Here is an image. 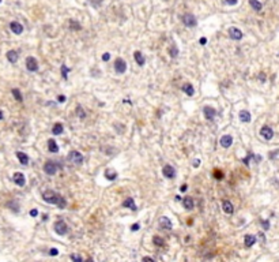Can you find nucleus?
I'll return each mask as SVG.
<instances>
[{
    "instance_id": "4be33fe9",
    "label": "nucleus",
    "mask_w": 279,
    "mask_h": 262,
    "mask_svg": "<svg viewBox=\"0 0 279 262\" xmlns=\"http://www.w3.org/2000/svg\"><path fill=\"white\" fill-rule=\"evenodd\" d=\"M123 206L124 208H128V209L131 210H136V205H135V201H134V198L128 197L125 201L123 202Z\"/></svg>"
},
{
    "instance_id": "9d476101",
    "label": "nucleus",
    "mask_w": 279,
    "mask_h": 262,
    "mask_svg": "<svg viewBox=\"0 0 279 262\" xmlns=\"http://www.w3.org/2000/svg\"><path fill=\"white\" fill-rule=\"evenodd\" d=\"M12 179H14V183H15V184L19 186V187H23L25 183H26L25 175L22 174V172H15L14 176H12Z\"/></svg>"
},
{
    "instance_id": "5701e85b",
    "label": "nucleus",
    "mask_w": 279,
    "mask_h": 262,
    "mask_svg": "<svg viewBox=\"0 0 279 262\" xmlns=\"http://www.w3.org/2000/svg\"><path fill=\"white\" fill-rule=\"evenodd\" d=\"M134 57H135V62L138 63V66H144L146 59H144V56H143V53H142V52L136 51V52L134 53Z\"/></svg>"
},
{
    "instance_id": "603ef678",
    "label": "nucleus",
    "mask_w": 279,
    "mask_h": 262,
    "mask_svg": "<svg viewBox=\"0 0 279 262\" xmlns=\"http://www.w3.org/2000/svg\"><path fill=\"white\" fill-rule=\"evenodd\" d=\"M86 262H94V261H93V258H87V261Z\"/></svg>"
},
{
    "instance_id": "39448f33",
    "label": "nucleus",
    "mask_w": 279,
    "mask_h": 262,
    "mask_svg": "<svg viewBox=\"0 0 279 262\" xmlns=\"http://www.w3.org/2000/svg\"><path fill=\"white\" fill-rule=\"evenodd\" d=\"M44 171L46 175L53 176V175H56V172H57V164L53 161H46L44 164Z\"/></svg>"
},
{
    "instance_id": "cd10ccee",
    "label": "nucleus",
    "mask_w": 279,
    "mask_h": 262,
    "mask_svg": "<svg viewBox=\"0 0 279 262\" xmlns=\"http://www.w3.org/2000/svg\"><path fill=\"white\" fill-rule=\"evenodd\" d=\"M249 4H250V7H252L255 11H260L262 10V3L259 2V0H249Z\"/></svg>"
},
{
    "instance_id": "9b49d317",
    "label": "nucleus",
    "mask_w": 279,
    "mask_h": 262,
    "mask_svg": "<svg viewBox=\"0 0 279 262\" xmlns=\"http://www.w3.org/2000/svg\"><path fill=\"white\" fill-rule=\"evenodd\" d=\"M229 37L232 40H241L242 39V32H241L240 29H237V27H230L229 29Z\"/></svg>"
},
{
    "instance_id": "4468645a",
    "label": "nucleus",
    "mask_w": 279,
    "mask_h": 262,
    "mask_svg": "<svg viewBox=\"0 0 279 262\" xmlns=\"http://www.w3.org/2000/svg\"><path fill=\"white\" fill-rule=\"evenodd\" d=\"M10 29H11L12 33H15V34H22V32H23V26H22L19 22H11V23H10Z\"/></svg>"
},
{
    "instance_id": "3c124183",
    "label": "nucleus",
    "mask_w": 279,
    "mask_h": 262,
    "mask_svg": "<svg viewBox=\"0 0 279 262\" xmlns=\"http://www.w3.org/2000/svg\"><path fill=\"white\" fill-rule=\"evenodd\" d=\"M2 119H3V112L0 111V120H2Z\"/></svg>"
},
{
    "instance_id": "a211bd4d",
    "label": "nucleus",
    "mask_w": 279,
    "mask_h": 262,
    "mask_svg": "<svg viewBox=\"0 0 279 262\" xmlns=\"http://www.w3.org/2000/svg\"><path fill=\"white\" fill-rule=\"evenodd\" d=\"M159 225H161V228H164V230H166V231L172 230V221L169 220L167 217H161V220H159Z\"/></svg>"
},
{
    "instance_id": "dca6fc26",
    "label": "nucleus",
    "mask_w": 279,
    "mask_h": 262,
    "mask_svg": "<svg viewBox=\"0 0 279 262\" xmlns=\"http://www.w3.org/2000/svg\"><path fill=\"white\" fill-rule=\"evenodd\" d=\"M105 177L108 180H110V182H113V180L117 179V172L115 169H112V168H108V169H105Z\"/></svg>"
},
{
    "instance_id": "4c0bfd02",
    "label": "nucleus",
    "mask_w": 279,
    "mask_h": 262,
    "mask_svg": "<svg viewBox=\"0 0 279 262\" xmlns=\"http://www.w3.org/2000/svg\"><path fill=\"white\" fill-rule=\"evenodd\" d=\"M49 254L50 255H57V254H59V250H57V248H50Z\"/></svg>"
},
{
    "instance_id": "37998d69",
    "label": "nucleus",
    "mask_w": 279,
    "mask_h": 262,
    "mask_svg": "<svg viewBox=\"0 0 279 262\" xmlns=\"http://www.w3.org/2000/svg\"><path fill=\"white\" fill-rule=\"evenodd\" d=\"M192 165H194L195 168H197V167H199V165H200V160H199V159L194 160V161H192Z\"/></svg>"
},
{
    "instance_id": "423d86ee",
    "label": "nucleus",
    "mask_w": 279,
    "mask_h": 262,
    "mask_svg": "<svg viewBox=\"0 0 279 262\" xmlns=\"http://www.w3.org/2000/svg\"><path fill=\"white\" fill-rule=\"evenodd\" d=\"M115 71L117 74H124L127 71V63L124 59H121V57H117L115 62Z\"/></svg>"
},
{
    "instance_id": "6e6552de",
    "label": "nucleus",
    "mask_w": 279,
    "mask_h": 262,
    "mask_svg": "<svg viewBox=\"0 0 279 262\" xmlns=\"http://www.w3.org/2000/svg\"><path fill=\"white\" fill-rule=\"evenodd\" d=\"M260 135H262L266 141H270V139H272V137H274V131H272V128H271V127L263 126L262 130H260Z\"/></svg>"
},
{
    "instance_id": "aec40b11",
    "label": "nucleus",
    "mask_w": 279,
    "mask_h": 262,
    "mask_svg": "<svg viewBox=\"0 0 279 262\" xmlns=\"http://www.w3.org/2000/svg\"><path fill=\"white\" fill-rule=\"evenodd\" d=\"M18 57H19V55H18L16 51L11 49V51H8V52H7V59H8L10 63H16L18 62Z\"/></svg>"
},
{
    "instance_id": "393cba45",
    "label": "nucleus",
    "mask_w": 279,
    "mask_h": 262,
    "mask_svg": "<svg viewBox=\"0 0 279 262\" xmlns=\"http://www.w3.org/2000/svg\"><path fill=\"white\" fill-rule=\"evenodd\" d=\"M240 120L244 123H249L250 122V113L248 111H241L240 112Z\"/></svg>"
},
{
    "instance_id": "de8ad7c7",
    "label": "nucleus",
    "mask_w": 279,
    "mask_h": 262,
    "mask_svg": "<svg viewBox=\"0 0 279 262\" xmlns=\"http://www.w3.org/2000/svg\"><path fill=\"white\" fill-rule=\"evenodd\" d=\"M199 42H200V44H202V45H204V44H206V42H207V39H206V37H202V39L199 40Z\"/></svg>"
},
{
    "instance_id": "e433bc0d",
    "label": "nucleus",
    "mask_w": 279,
    "mask_h": 262,
    "mask_svg": "<svg viewBox=\"0 0 279 262\" xmlns=\"http://www.w3.org/2000/svg\"><path fill=\"white\" fill-rule=\"evenodd\" d=\"M109 59H110V53H108V52L104 53V55H102V60H104V62H108Z\"/></svg>"
},
{
    "instance_id": "f8f14e48",
    "label": "nucleus",
    "mask_w": 279,
    "mask_h": 262,
    "mask_svg": "<svg viewBox=\"0 0 279 262\" xmlns=\"http://www.w3.org/2000/svg\"><path fill=\"white\" fill-rule=\"evenodd\" d=\"M203 113H204V118L207 119V120H212V119L215 118V109L212 108V106H204L203 108Z\"/></svg>"
},
{
    "instance_id": "f03ea898",
    "label": "nucleus",
    "mask_w": 279,
    "mask_h": 262,
    "mask_svg": "<svg viewBox=\"0 0 279 262\" xmlns=\"http://www.w3.org/2000/svg\"><path fill=\"white\" fill-rule=\"evenodd\" d=\"M83 156L82 153H79L78 150H72L70 152V154H68V161L72 162V164H76V165H80L83 162Z\"/></svg>"
},
{
    "instance_id": "f704fd0d",
    "label": "nucleus",
    "mask_w": 279,
    "mask_h": 262,
    "mask_svg": "<svg viewBox=\"0 0 279 262\" xmlns=\"http://www.w3.org/2000/svg\"><path fill=\"white\" fill-rule=\"evenodd\" d=\"M71 261L72 262H83V259H82V257L78 255V254H72V255H71Z\"/></svg>"
},
{
    "instance_id": "7c9ffc66",
    "label": "nucleus",
    "mask_w": 279,
    "mask_h": 262,
    "mask_svg": "<svg viewBox=\"0 0 279 262\" xmlns=\"http://www.w3.org/2000/svg\"><path fill=\"white\" fill-rule=\"evenodd\" d=\"M177 55H178V49H177V45H176V44H172L170 56H172V57H177Z\"/></svg>"
},
{
    "instance_id": "c9c22d12",
    "label": "nucleus",
    "mask_w": 279,
    "mask_h": 262,
    "mask_svg": "<svg viewBox=\"0 0 279 262\" xmlns=\"http://www.w3.org/2000/svg\"><path fill=\"white\" fill-rule=\"evenodd\" d=\"M214 177H215V179H218V180H220L223 177V174L219 171V169H215V171H214Z\"/></svg>"
},
{
    "instance_id": "a19ab883",
    "label": "nucleus",
    "mask_w": 279,
    "mask_h": 262,
    "mask_svg": "<svg viewBox=\"0 0 279 262\" xmlns=\"http://www.w3.org/2000/svg\"><path fill=\"white\" fill-rule=\"evenodd\" d=\"M30 216H32V217H37V216H38V212H37V209L30 210Z\"/></svg>"
},
{
    "instance_id": "c03bdc74",
    "label": "nucleus",
    "mask_w": 279,
    "mask_h": 262,
    "mask_svg": "<svg viewBox=\"0 0 279 262\" xmlns=\"http://www.w3.org/2000/svg\"><path fill=\"white\" fill-rule=\"evenodd\" d=\"M142 262H154V259L150 258V257H144V258L142 259Z\"/></svg>"
},
{
    "instance_id": "864d4df0",
    "label": "nucleus",
    "mask_w": 279,
    "mask_h": 262,
    "mask_svg": "<svg viewBox=\"0 0 279 262\" xmlns=\"http://www.w3.org/2000/svg\"><path fill=\"white\" fill-rule=\"evenodd\" d=\"M0 2H2V0H0Z\"/></svg>"
},
{
    "instance_id": "c85d7f7f",
    "label": "nucleus",
    "mask_w": 279,
    "mask_h": 262,
    "mask_svg": "<svg viewBox=\"0 0 279 262\" xmlns=\"http://www.w3.org/2000/svg\"><path fill=\"white\" fill-rule=\"evenodd\" d=\"M12 96H14L15 100L19 101V103H21V101L23 100V98H22V93H21L19 90H18V89H12Z\"/></svg>"
},
{
    "instance_id": "473e14b6",
    "label": "nucleus",
    "mask_w": 279,
    "mask_h": 262,
    "mask_svg": "<svg viewBox=\"0 0 279 262\" xmlns=\"http://www.w3.org/2000/svg\"><path fill=\"white\" fill-rule=\"evenodd\" d=\"M68 71H70V68H68L65 64H63L62 66V75H63V78H64V79H67V78H68Z\"/></svg>"
},
{
    "instance_id": "b1692460",
    "label": "nucleus",
    "mask_w": 279,
    "mask_h": 262,
    "mask_svg": "<svg viewBox=\"0 0 279 262\" xmlns=\"http://www.w3.org/2000/svg\"><path fill=\"white\" fill-rule=\"evenodd\" d=\"M48 149H49L50 153H57L59 152V146H57L55 139H49L48 141Z\"/></svg>"
},
{
    "instance_id": "49530a36",
    "label": "nucleus",
    "mask_w": 279,
    "mask_h": 262,
    "mask_svg": "<svg viewBox=\"0 0 279 262\" xmlns=\"http://www.w3.org/2000/svg\"><path fill=\"white\" fill-rule=\"evenodd\" d=\"M226 3L230 6H234V4H237V0H226Z\"/></svg>"
},
{
    "instance_id": "79ce46f5",
    "label": "nucleus",
    "mask_w": 279,
    "mask_h": 262,
    "mask_svg": "<svg viewBox=\"0 0 279 262\" xmlns=\"http://www.w3.org/2000/svg\"><path fill=\"white\" fill-rule=\"evenodd\" d=\"M262 225L264 230H268V228H270V223H268V221H262Z\"/></svg>"
},
{
    "instance_id": "bb28decb",
    "label": "nucleus",
    "mask_w": 279,
    "mask_h": 262,
    "mask_svg": "<svg viewBox=\"0 0 279 262\" xmlns=\"http://www.w3.org/2000/svg\"><path fill=\"white\" fill-rule=\"evenodd\" d=\"M255 243H256V238L253 235L245 236V246H247V247H250V246H253Z\"/></svg>"
},
{
    "instance_id": "ddd939ff",
    "label": "nucleus",
    "mask_w": 279,
    "mask_h": 262,
    "mask_svg": "<svg viewBox=\"0 0 279 262\" xmlns=\"http://www.w3.org/2000/svg\"><path fill=\"white\" fill-rule=\"evenodd\" d=\"M219 142H220V146L225 147V149H227V147H230L232 146V143H233V137L232 135H223Z\"/></svg>"
},
{
    "instance_id": "1a4fd4ad",
    "label": "nucleus",
    "mask_w": 279,
    "mask_h": 262,
    "mask_svg": "<svg viewBox=\"0 0 279 262\" xmlns=\"http://www.w3.org/2000/svg\"><path fill=\"white\" fill-rule=\"evenodd\" d=\"M162 174H164V176L167 177V179H173V177L176 176V169H174L172 165H165V167L162 168Z\"/></svg>"
},
{
    "instance_id": "7ed1b4c3",
    "label": "nucleus",
    "mask_w": 279,
    "mask_h": 262,
    "mask_svg": "<svg viewBox=\"0 0 279 262\" xmlns=\"http://www.w3.org/2000/svg\"><path fill=\"white\" fill-rule=\"evenodd\" d=\"M182 23L185 25L187 27H194L196 26V18L194 17V14H189V12H187V14L182 15Z\"/></svg>"
},
{
    "instance_id": "f3484780",
    "label": "nucleus",
    "mask_w": 279,
    "mask_h": 262,
    "mask_svg": "<svg viewBox=\"0 0 279 262\" xmlns=\"http://www.w3.org/2000/svg\"><path fill=\"white\" fill-rule=\"evenodd\" d=\"M222 209L225 213H227V214H232L233 212H234V208H233L232 202L230 201H223L222 202Z\"/></svg>"
},
{
    "instance_id": "0eeeda50",
    "label": "nucleus",
    "mask_w": 279,
    "mask_h": 262,
    "mask_svg": "<svg viewBox=\"0 0 279 262\" xmlns=\"http://www.w3.org/2000/svg\"><path fill=\"white\" fill-rule=\"evenodd\" d=\"M26 68L29 71H37L38 70V63H37V60H35V57H33V56H29L26 59Z\"/></svg>"
},
{
    "instance_id": "58836bf2",
    "label": "nucleus",
    "mask_w": 279,
    "mask_h": 262,
    "mask_svg": "<svg viewBox=\"0 0 279 262\" xmlns=\"http://www.w3.org/2000/svg\"><path fill=\"white\" fill-rule=\"evenodd\" d=\"M90 2L93 6H100V4L102 3V0H90Z\"/></svg>"
},
{
    "instance_id": "412c9836",
    "label": "nucleus",
    "mask_w": 279,
    "mask_h": 262,
    "mask_svg": "<svg viewBox=\"0 0 279 262\" xmlns=\"http://www.w3.org/2000/svg\"><path fill=\"white\" fill-rule=\"evenodd\" d=\"M16 157H18V160H19V162H21L22 165L29 164V156H27L26 153H23V152H16Z\"/></svg>"
},
{
    "instance_id": "2f4dec72",
    "label": "nucleus",
    "mask_w": 279,
    "mask_h": 262,
    "mask_svg": "<svg viewBox=\"0 0 279 262\" xmlns=\"http://www.w3.org/2000/svg\"><path fill=\"white\" fill-rule=\"evenodd\" d=\"M76 115L79 116L80 119H85L86 118V113H85V111H83V108L80 105H78V108H76Z\"/></svg>"
},
{
    "instance_id": "2eb2a0df",
    "label": "nucleus",
    "mask_w": 279,
    "mask_h": 262,
    "mask_svg": "<svg viewBox=\"0 0 279 262\" xmlns=\"http://www.w3.org/2000/svg\"><path fill=\"white\" fill-rule=\"evenodd\" d=\"M182 205H184V208L187 210H192L195 208V202L191 197H185L184 199H182Z\"/></svg>"
},
{
    "instance_id": "a878e982",
    "label": "nucleus",
    "mask_w": 279,
    "mask_h": 262,
    "mask_svg": "<svg viewBox=\"0 0 279 262\" xmlns=\"http://www.w3.org/2000/svg\"><path fill=\"white\" fill-rule=\"evenodd\" d=\"M63 131H64L63 124L62 123H55V126H53V128H52V133L55 134V135H60Z\"/></svg>"
},
{
    "instance_id": "72a5a7b5",
    "label": "nucleus",
    "mask_w": 279,
    "mask_h": 262,
    "mask_svg": "<svg viewBox=\"0 0 279 262\" xmlns=\"http://www.w3.org/2000/svg\"><path fill=\"white\" fill-rule=\"evenodd\" d=\"M153 242H154V245L155 246H164V239L159 238V236H154Z\"/></svg>"
},
{
    "instance_id": "ea45409f",
    "label": "nucleus",
    "mask_w": 279,
    "mask_h": 262,
    "mask_svg": "<svg viewBox=\"0 0 279 262\" xmlns=\"http://www.w3.org/2000/svg\"><path fill=\"white\" fill-rule=\"evenodd\" d=\"M139 228H140L139 223H135V224H132V227H131V230H132V231H138Z\"/></svg>"
},
{
    "instance_id": "a18cd8bd",
    "label": "nucleus",
    "mask_w": 279,
    "mask_h": 262,
    "mask_svg": "<svg viewBox=\"0 0 279 262\" xmlns=\"http://www.w3.org/2000/svg\"><path fill=\"white\" fill-rule=\"evenodd\" d=\"M57 101H59V103H64V101H65V96H62V94H60L59 97H57Z\"/></svg>"
},
{
    "instance_id": "f257e3e1",
    "label": "nucleus",
    "mask_w": 279,
    "mask_h": 262,
    "mask_svg": "<svg viewBox=\"0 0 279 262\" xmlns=\"http://www.w3.org/2000/svg\"><path fill=\"white\" fill-rule=\"evenodd\" d=\"M42 199L48 203H52V205H57L60 209H64L67 206V202L65 199L59 194V193L53 191V190H45L42 193Z\"/></svg>"
},
{
    "instance_id": "20e7f679",
    "label": "nucleus",
    "mask_w": 279,
    "mask_h": 262,
    "mask_svg": "<svg viewBox=\"0 0 279 262\" xmlns=\"http://www.w3.org/2000/svg\"><path fill=\"white\" fill-rule=\"evenodd\" d=\"M55 231L57 235H65V233L68 232V225L64 223L63 220H59L55 223Z\"/></svg>"
},
{
    "instance_id": "09e8293b",
    "label": "nucleus",
    "mask_w": 279,
    "mask_h": 262,
    "mask_svg": "<svg viewBox=\"0 0 279 262\" xmlns=\"http://www.w3.org/2000/svg\"><path fill=\"white\" fill-rule=\"evenodd\" d=\"M180 190H181V191H185V190H187V184H182L181 187H180Z\"/></svg>"
},
{
    "instance_id": "6ab92c4d",
    "label": "nucleus",
    "mask_w": 279,
    "mask_h": 262,
    "mask_svg": "<svg viewBox=\"0 0 279 262\" xmlns=\"http://www.w3.org/2000/svg\"><path fill=\"white\" fill-rule=\"evenodd\" d=\"M181 89H182V91H184L185 94L189 96V97H192V96L195 94V89H194V86H192L191 83H184Z\"/></svg>"
},
{
    "instance_id": "c756f323",
    "label": "nucleus",
    "mask_w": 279,
    "mask_h": 262,
    "mask_svg": "<svg viewBox=\"0 0 279 262\" xmlns=\"http://www.w3.org/2000/svg\"><path fill=\"white\" fill-rule=\"evenodd\" d=\"M70 29L71 30H80L82 29V26H80L76 21H70Z\"/></svg>"
},
{
    "instance_id": "8fccbe9b",
    "label": "nucleus",
    "mask_w": 279,
    "mask_h": 262,
    "mask_svg": "<svg viewBox=\"0 0 279 262\" xmlns=\"http://www.w3.org/2000/svg\"><path fill=\"white\" fill-rule=\"evenodd\" d=\"M260 81H266V75H263V74H260Z\"/></svg>"
}]
</instances>
